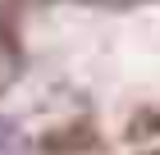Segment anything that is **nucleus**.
I'll return each mask as SVG.
<instances>
[{
  "instance_id": "1",
  "label": "nucleus",
  "mask_w": 160,
  "mask_h": 155,
  "mask_svg": "<svg viewBox=\"0 0 160 155\" xmlns=\"http://www.w3.org/2000/svg\"><path fill=\"white\" fill-rule=\"evenodd\" d=\"M18 78V46H14V36L0 32V91Z\"/></svg>"
},
{
  "instance_id": "2",
  "label": "nucleus",
  "mask_w": 160,
  "mask_h": 155,
  "mask_svg": "<svg viewBox=\"0 0 160 155\" xmlns=\"http://www.w3.org/2000/svg\"><path fill=\"white\" fill-rule=\"evenodd\" d=\"M0 155H18V142H14V128L0 119Z\"/></svg>"
}]
</instances>
